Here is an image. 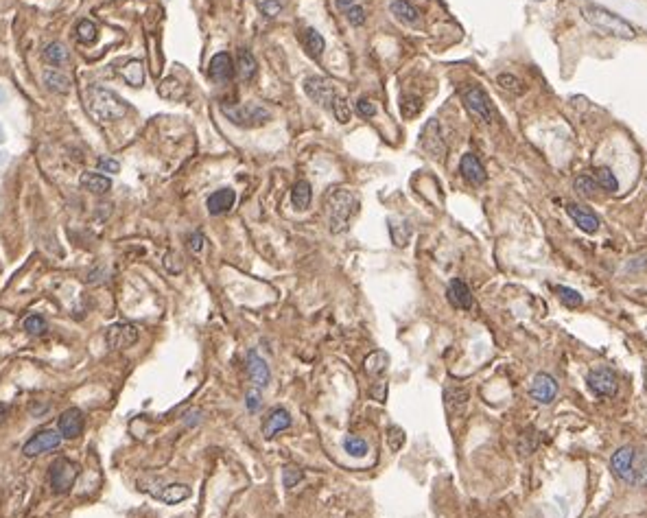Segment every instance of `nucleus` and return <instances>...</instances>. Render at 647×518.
<instances>
[{
    "label": "nucleus",
    "mask_w": 647,
    "mask_h": 518,
    "mask_svg": "<svg viewBox=\"0 0 647 518\" xmlns=\"http://www.w3.org/2000/svg\"><path fill=\"white\" fill-rule=\"evenodd\" d=\"M223 114L238 127H262L272 121V114H269L262 105L258 103H245V105H236V107H223Z\"/></svg>",
    "instance_id": "4"
},
{
    "label": "nucleus",
    "mask_w": 647,
    "mask_h": 518,
    "mask_svg": "<svg viewBox=\"0 0 647 518\" xmlns=\"http://www.w3.org/2000/svg\"><path fill=\"white\" fill-rule=\"evenodd\" d=\"M422 110V101L420 97H414V94H402L400 97V112L404 119H411V116H418Z\"/></svg>",
    "instance_id": "37"
},
{
    "label": "nucleus",
    "mask_w": 647,
    "mask_h": 518,
    "mask_svg": "<svg viewBox=\"0 0 647 518\" xmlns=\"http://www.w3.org/2000/svg\"><path fill=\"white\" fill-rule=\"evenodd\" d=\"M99 171L101 173H118L121 171V165L114 160V158H101L99 160Z\"/></svg>",
    "instance_id": "52"
},
{
    "label": "nucleus",
    "mask_w": 647,
    "mask_h": 518,
    "mask_svg": "<svg viewBox=\"0 0 647 518\" xmlns=\"http://www.w3.org/2000/svg\"><path fill=\"white\" fill-rule=\"evenodd\" d=\"M160 97L171 99V101L182 99V97H184V86L179 84L177 79L169 77V79H165V81H162V84H160Z\"/></svg>",
    "instance_id": "38"
},
{
    "label": "nucleus",
    "mask_w": 647,
    "mask_h": 518,
    "mask_svg": "<svg viewBox=\"0 0 647 518\" xmlns=\"http://www.w3.org/2000/svg\"><path fill=\"white\" fill-rule=\"evenodd\" d=\"M151 495L160 501L173 505V503H179L191 497V487L184 483H169V485H162L160 490H151Z\"/></svg>",
    "instance_id": "23"
},
{
    "label": "nucleus",
    "mask_w": 647,
    "mask_h": 518,
    "mask_svg": "<svg viewBox=\"0 0 647 518\" xmlns=\"http://www.w3.org/2000/svg\"><path fill=\"white\" fill-rule=\"evenodd\" d=\"M582 13H584L586 22H590L597 31H602L606 35H614V38H621V40H632L636 35L634 26L630 22H626L621 16H616V13L604 9V7L588 5V7L582 9Z\"/></svg>",
    "instance_id": "3"
},
{
    "label": "nucleus",
    "mask_w": 647,
    "mask_h": 518,
    "mask_svg": "<svg viewBox=\"0 0 647 518\" xmlns=\"http://www.w3.org/2000/svg\"><path fill=\"white\" fill-rule=\"evenodd\" d=\"M357 214H359V199L353 190L333 188L326 197V221L331 232L333 234L345 232Z\"/></svg>",
    "instance_id": "1"
},
{
    "label": "nucleus",
    "mask_w": 647,
    "mask_h": 518,
    "mask_svg": "<svg viewBox=\"0 0 647 518\" xmlns=\"http://www.w3.org/2000/svg\"><path fill=\"white\" fill-rule=\"evenodd\" d=\"M208 75L212 81H217V84H223V81H230L234 77V62L228 53H217V55L210 60Z\"/></svg>",
    "instance_id": "19"
},
{
    "label": "nucleus",
    "mask_w": 647,
    "mask_h": 518,
    "mask_svg": "<svg viewBox=\"0 0 647 518\" xmlns=\"http://www.w3.org/2000/svg\"><path fill=\"white\" fill-rule=\"evenodd\" d=\"M555 293H558V297H560V302H562L564 307H569V309H577V307L584 304V297H582L580 291H575V289H569V287H555Z\"/></svg>",
    "instance_id": "36"
},
{
    "label": "nucleus",
    "mask_w": 647,
    "mask_h": 518,
    "mask_svg": "<svg viewBox=\"0 0 647 518\" xmlns=\"http://www.w3.org/2000/svg\"><path fill=\"white\" fill-rule=\"evenodd\" d=\"M245 368H248V376L252 380V385L258 387V390H265L269 385V380H272V372H269V365L267 361L260 357L256 350H250L248 352V359H245Z\"/></svg>",
    "instance_id": "13"
},
{
    "label": "nucleus",
    "mask_w": 647,
    "mask_h": 518,
    "mask_svg": "<svg viewBox=\"0 0 647 518\" xmlns=\"http://www.w3.org/2000/svg\"><path fill=\"white\" fill-rule=\"evenodd\" d=\"M84 426H86L84 412H81V409H77V407L66 409V412L57 420V429L62 433V438H68V440L79 438V435L84 433Z\"/></svg>",
    "instance_id": "14"
},
{
    "label": "nucleus",
    "mask_w": 647,
    "mask_h": 518,
    "mask_svg": "<svg viewBox=\"0 0 647 518\" xmlns=\"http://www.w3.org/2000/svg\"><path fill=\"white\" fill-rule=\"evenodd\" d=\"M311 199H313V190H311V184L306 180H300L293 184V190H291V204L295 210H306L311 206Z\"/></svg>",
    "instance_id": "27"
},
{
    "label": "nucleus",
    "mask_w": 647,
    "mask_h": 518,
    "mask_svg": "<svg viewBox=\"0 0 647 518\" xmlns=\"http://www.w3.org/2000/svg\"><path fill=\"white\" fill-rule=\"evenodd\" d=\"M586 383H588V390L599 396V398H612L619 390V383H616V376L612 374V370L608 368H595L586 374Z\"/></svg>",
    "instance_id": "8"
},
{
    "label": "nucleus",
    "mask_w": 647,
    "mask_h": 518,
    "mask_svg": "<svg viewBox=\"0 0 647 518\" xmlns=\"http://www.w3.org/2000/svg\"><path fill=\"white\" fill-rule=\"evenodd\" d=\"M335 5H337V9H339V11H343V13H345L350 7L357 5V3H355V0H335Z\"/></svg>",
    "instance_id": "53"
},
{
    "label": "nucleus",
    "mask_w": 647,
    "mask_h": 518,
    "mask_svg": "<svg viewBox=\"0 0 647 518\" xmlns=\"http://www.w3.org/2000/svg\"><path fill=\"white\" fill-rule=\"evenodd\" d=\"M446 299L450 302V307L460 309V311H470L472 309V293L468 289V285L462 278H453L446 287Z\"/></svg>",
    "instance_id": "15"
},
{
    "label": "nucleus",
    "mask_w": 647,
    "mask_h": 518,
    "mask_svg": "<svg viewBox=\"0 0 647 518\" xmlns=\"http://www.w3.org/2000/svg\"><path fill=\"white\" fill-rule=\"evenodd\" d=\"M389 234H392V241L398 245V248H404V245L409 243L411 234H414V228L409 221H389Z\"/></svg>",
    "instance_id": "33"
},
{
    "label": "nucleus",
    "mask_w": 647,
    "mask_h": 518,
    "mask_svg": "<svg viewBox=\"0 0 647 518\" xmlns=\"http://www.w3.org/2000/svg\"><path fill=\"white\" fill-rule=\"evenodd\" d=\"M138 337H140L138 329L133 324H127V321L112 324L110 329L105 331V343L110 346L112 350H127L138 341Z\"/></svg>",
    "instance_id": "9"
},
{
    "label": "nucleus",
    "mask_w": 647,
    "mask_h": 518,
    "mask_svg": "<svg viewBox=\"0 0 647 518\" xmlns=\"http://www.w3.org/2000/svg\"><path fill=\"white\" fill-rule=\"evenodd\" d=\"M333 112H335V116H337V121H339L341 125H345V123L350 121V116H353V110H350V103H348V99H345L343 94H337V97H335V101H333Z\"/></svg>",
    "instance_id": "40"
},
{
    "label": "nucleus",
    "mask_w": 647,
    "mask_h": 518,
    "mask_svg": "<svg viewBox=\"0 0 647 518\" xmlns=\"http://www.w3.org/2000/svg\"><path fill=\"white\" fill-rule=\"evenodd\" d=\"M566 214L571 216V219L577 224L580 230H584L586 234H595L599 230V219L595 214H592L586 206H580V204H569L566 206Z\"/></svg>",
    "instance_id": "18"
},
{
    "label": "nucleus",
    "mask_w": 647,
    "mask_h": 518,
    "mask_svg": "<svg viewBox=\"0 0 647 518\" xmlns=\"http://www.w3.org/2000/svg\"><path fill=\"white\" fill-rule=\"evenodd\" d=\"M304 479V473L298 468V466H284L282 470V485L289 490V487H295L300 481Z\"/></svg>",
    "instance_id": "44"
},
{
    "label": "nucleus",
    "mask_w": 647,
    "mask_h": 518,
    "mask_svg": "<svg viewBox=\"0 0 647 518\" xmlns=\"http://www.w3.org/2000/svg\"><path fill=\"white\" fill-rule=\"evenodd\" d=\"M595 182H597L599 188L606 190V193H616L619 190V180L614 177V173L608 167H599L595 171Z\"/></svg>",
    "instance_id": "34"
},
{
    "label": "nucleus",
    "mask_w": 647,
    "mask_h": 518,
    "mask_svg": "<svg viewBox=\"0 0 647 518\" xmlns=\"http://www.w3.org/2000/svg\"><path fill=\"white\" fill-rule=\"evenodd\" d=\"M460 171H462V177L472 184V186H481L485 182V169L481 165V160L475 155V153H466L462 155V162H460Z\"/></svg>",
    "instance_id": "20"
},
{
    "label": "nucleus",
    "mask_w": 647,
    "mask_h": 518,
    "mask_svg": "<svg viewBox=\"0 0 647 518\" xmlns=\"http://www.w3.org/2000/svg\"><path fill=\"white\" fill-rule=\"evenodd\" d=\"M86 103H88L90 114L101 123L118 121L127 114V103L116 92L107 90V88L92 86L86 94Z\"/></svg>",
    "instance_id": "2"
},
{
    "label": "nucleus",
    "mask_w": 647,
    "mask_h": 518,
    "mask_svg": "<svg viewBox=\"0 0 647 518\" xmlns=\"http://www.w3.org/2000/svg\"><path fill=\"white\" fill-rule=\"evenodd\" d=\"M466 404H468V392L466 390H462V387H448L444 392V407H446V412L453 418L462 416L466 412Z\"/></svg>",
    "instance_id": "22"
},
{
    "label": "nucleus",
    "mask_w": 647,
    "mask_h": 518,
    "mask_svg": "<svg viewBox=\"0 0 647 518\" xmlns=\"http://www.w3.org/2000/svg\"><path fill=\"white\" fill-rule=\"evenodd\" d=\"M236 72L243 81H252L256 75V60L248 48H240L238 60H236Z\"/></svg>",
    "instance_id": "28"
},
{
    "label": "nucleus",
    "mask_w": 647,
    "mask_h": 518,
    "mask_svg": "<svg viewBox=\"0 0 647 518\" xmlns=\"http://www.w3.org/2000/svg\"><path fill=\"white\" fill-rule=\"evenodd\" d=\"M370 396H372L374 400H379L381 404H385V402H387V383H385V380H379V383H374L372 390H370Z\"/></svg>",
    "instance_id": "51"
},
{
    "label": "nucleus",
    "mask_w": 647,
    "mask_h": 518,
    "mask_svg": "<svg viewBox=\"0 0 647 518\" xmlns=\"http://www.w3.org/2000/svg\"><path fill=\"white\" fill-rule=\"evenodd\" d=\"M499 86L503 88V90H507V92H511V94H523L525 92V88H523V84H521V79H516L514 75H507V72H503V75H499Z\"/></svg>",
    "instance_id": "41"
},
{
    "label": "nucleus",
    "mask_w": 647,
    "mask_h": 518,
    "mask_svg": "<svg viewBox=\"0 0 647 518\" xmlns=\"http://www.w3.org/2000/svg\"><path fill=\"white\" fill-rule=\"evenodd\" d=\"M304 46H306V50L311 53L313 57H319L326 44H324V38L315 29H306L304 31Z\"/></svg>",
    "instance_id": "39"
},
{
    "label": "nucleus",
    "mask_w": 647,
    "mask_h": 518,
    "mask_svg": "<svg viewBox=\"0 0 647 518\" xmlns=\"http://www.w3.org/2000/svg\"><path fill=\"white\" fill-rule=\"evenodd\" d=\"M529 396L538 404H551L558 396V383L555 378L547 372H538L529 385Z\"/></svg>",
    "instance_id": "11"
},
{
    "label": "nucleus",
    "mask_w": 647,
    "mask_h": 518,
    "mask_svg": "<svg viewBox=\"0 0 647 518\" xmlns=\"http://www.w3.org/2000/svg\"><path fill=\"white\" fill-rule=\"evenodd\" d=\"M636 448L634 446H621L610 461V468L614 473V477L624 483H634V468H636Z\"/></svg>",
    "instance_id": "7"
},
{
    "label": "nucleus",
    "mask_w": 647,
    "mask_h": 518,
    "mask_svg": "<svg viewBox=\"0 0 647 518\" xmlns=\"http://www.w3.org/2000/svg\"><path fill=\"white\" fill-rule=\"evenodd\" d=\"M575 190H577V193H580L582 197H592V195H595V190H597L595 177L580 175V177L575 180Z\"/></svg>",
    "instance_id": "43"
},
{
    "label": "nucleus",
    "mask_w": 647,
    "mask_h": 518,
    "mask_svg": "<svg viewBox=\"0 0 647 518\" xmlns=\"http://www.w3.org/2000/svg\"><path fill=\"white\" fill-rule=\"evenodd\" d=\"M289 426H291V414L284 407H274L262 422V435L269 440V438H274V435H278L280 431H287Z\"/></svg>",
    "instance_id": "17"
},
{
    "label": "nucleus",
    "mask_w": 647,
    "mask_h": 518,
    "mask_svg": "<svg viewBox=\"0 0 647 518\" xmlns=\"http://www.w3.org/2000/svg\"><path fill=\"white\" fill-rule=\"evenodd\" d=\"M389 11L402 24H416L420 20V11L411 3H407V0H392Z\"/></svg>",
    "instance_id": "25"
},
{
    "label": "nucleus",
    "mask_w": 647,
    "mask_h": 518,
    "mask_svg": "<svg viewBox=\"0 0 647 518\" xmlns=\"http://www.w3.org/2000/svg\"><path fill=\"white\" fill-rule=\"evenodd\" d=\"M387 365H389V354H387L385 350H374V352H370L367 357H365V361H363V370H365V374L372 376V378L385 374Z\"/></svg>",
    "instance_id": "24"
},
{
    "label": "nucleus",
    "mask_w": 647,
    "mask_h": 518,
    "mask_svg": "<svg viewBox=\"0 0 647 518\" xmlns=\"http://www.w3.org/2000/svg\"><path fill=\"white\" fill-rule=\"evenodd\" d=\"M256 7L262 16L267 18H276L282 11V3L280 0H256Z\"/></svg>",
    "instance_id": "46"
},
{
    "label": "nucleus",
    "mask_w": 647,
    "mask_h": 518,
    "mask_svg": "<svg viewBox=\"0 0 647 518\" xmlns=\"http://www.w3.org/2000/svg\"><path fill=\"white\" fill-rule=\"evenodd\" d=\"M44 60L50 64V66H64L68 64L70 55H68V48L62 44V42H52L44 48Z\"/></svg>",
    "instance_id": "31"
},
{
    "label": "nucleus",
    "mask_w": 647,
    "mask_h": 518,
    "mask_svg": "<svg viewBox=\"0 0 647 518\" xmlns=\"http://www.w3.org/2000/svg\"><path fill=\"white\" fill-rule=\"evenodd\" d=\"M24 331L29 335H42L46 331V319L42 315H29L24 319Z\"/></svg>",
    "instance_id": "45"
},
{
    "label": "nucleus",
    "mask_w": 647,
    "mask_h": 518,
    "mask_svg": "<svg viewBox=\"0 0 647 518\" xmlns=\"http://www.w3.org/2000/svg\"><path fill=\"white\" fill-rule=\"evenodd\" d=\"M60 444H62V433L52 431V429H44V431H38L33 438L24 444V455L35 457V455H42V453L57 448Z\"/></svg>",
    "instance_id": "12"
},
{
    "label": "nucleus",
    "mask_w": 647,
    "mask_h": 518,
    "mask_svg": "<svg viewBox=\"0 0 647 518\" xmlns=\"http://www.w3.org/2000/svg\"><path fill=\"white\" fill-rule=\"evenodd\" d=\"M260 404H262L260 390H258V387L248 390V394H245V407H248V412H250V414H256L258 409H260Z\"/></svg>",
    "instance_id": "48"
},
{
    "label": "nucleus",
    "mask_w": 647,
    "mask_h": 518,
    "mask_svg": "<svg viewBox=\"0 0 647 518\" xmlns=\"http://www.w3.org/2000/svg\"><path fill=\"white\" fill-rule=\"evenodd\" d=\"M343 451H345L348 455H353V457H363V455H367L370 444H367L365 438H361V435H357V433H348L345 438H343Z\"/></svg>",
    "instance_id": "32"
},
{
    "label": "nucleus",
    "mask_w": 647,
    "mask_h": 518,
    "mask_svg": "<svg viewBox=\"0 0 647 518\" xmlns=\"http://www.w3.org/2000/svg\"><path fill=\"white\" fill-rule=\"evenodd\" d=\"M404 431L400 429V426H396V424H392L389 429H387V446H389V451L392 453H396V451H400L402 446H404Z\"/></svg>",
    "instance_id": "42"
},
{
    "label": "nucleus",
    "mask_w": 647,
    "mask_h": 518,
    "mask_svg": "<svg viewBox=\"0 0 647 518\" xmlns=\"http://www.w3.org/2000/svg\"><path fill=\"white\" fill-rule=\"evenodd\" d=\"M121 75H123V79L127 81V84L133 86V88H140L145 84V68H143V64L138 60L127 62L125 68L121 70Z\"/></svg>",
    "instance_id": "30"
},
{
    "label": "nucleus",
    "mask_w": 647,
    "mask_h": 518,
    "mask_svg": "<svg viewBox=\"0 0 647 518\" xmlns=\"http://www.w3.org/2000/svg\"><path fill=\"white\" fill-rule=\"evenodd\" d=\"M44 84L48 86V90L57 92V94L70 92V79L60 70H46L44 72Z\"/></svg>",
    "instance_id": "29"
},
{
    "label": "nucleus",
    "mask_w": 647,
    "mask_h": 518,
    "mask_svg": "<svg viewBox=\"0 0 647 518\" xmlns=\"http://www.w3.org/2000/svg\"><path fill=\"white\" fill-rule=\"evenodd\" d=\"M355 107H357V114L363 119H372L376 114V103H372L370 99H359Z\"/></svg>",
    "instance_id": "49"
},
{
    "label": "nucleus",
    "mask_w": 647,
    "mask_h": 518,
    "mask_svg": "<svg viewBox=\"0 0 647 518\" xmlns=\"http://www.w3.org/2000/svg\"><path fill=\"white\" fill-rule=\"evenodd\" d=\"M96 35H99V29H96V24H94L92 20H81V22L77 24V40H79L81 44H92V42H96Z\"/></svg>",
    "instance_id": "35"
},
{
    "label": "nucleus",
    "mask_w": 647,
    "mask_h": 518,
    "mask_svg": "<svg viewBox=\"0 0 647 518\" xmlns=\"http://www.w3.org/2000/svg\"><path fill=\"white\" fill-rule=\"evenodd\" d=\"M422 149L426 153H431L433 158H442L446 153V143L442 138V131H440L438 121H431L424 127V131H422Z\"/></svg>",
    "instance_id": "16"
},
{
    "label": "nucleus",
    "mask_w": 647,
    "mask_h": 518,
    "mask_svg": "<svg viewBox=\"0 0 647 518\" xmlns=\"http://www.w3.org/2000/svg\"><path fill=\"white\" fill-rule=\"evenodd\" d=\"M79 184L84 186L86 190H90V193H94V195H105L107 190L112 188V180L101 175V173H84V175H81V180H79Z\"/></svg>",
    "instance_id": "26"
},
{
    "label": "nucleus",
    "mask_w": 647,
    "mask_h": 518,
    "mask_svg": "<svg viewBox=\"0 0 647 518\" xmlns=\"http://www.w3.org/2000/svg\"><path fill=\"white\" fill-rule=\"evenodd\" d=\"M188 248H191L193 254H201L204 248H206V236L201 232H193L191 236H188Z\"/></svg>",
    "instance_id": "50"
},
{
    "label": "nucleus",
    "mask_w": 647,
    "mask_h": 518,
    "mask_svg": "<svg viewBox=\"0 0 647 518\" xmlns=\"http://www.w3.org/2000/svg\"><path fill=\"white\" fill-rule=\"evenodd\" d=\"M79 477V466L66 457H57L48 468V483L55 495H66Z\"/></svg>",
    "instance_id": "5"
},
{
    "label": "nucleus",
    "mask_w": 647,
    "mask_h": 518,
    "mask_svg": "<svg viewBox=\"0 0 647 518\" xmlns=\"http://www.w3.org/2000/svg\"><path fill=\"white\" fill-rule=\"evenodd\" d=\"M199 420H201V412H191V414L186 416V424H191V426L197 424Z\"/></svg>",
    "instance_id": "54"
},
{
    "label": "nucleus",
    "mask_w": 647,
    "mask_h": 518,
    "mask_svg": "<svg viewBox=\"0 0 647 518\" xmlns=\"http://www.w3.org/2000/svg\"><path fill=\"white\" fill-rule=\"evenodd\" d=\"M304 92L311 101H315L321 107H333V101L337 97L335 84L324 77H306L304 79Z\"/></svg>",
    "instance_id": "10"
},
{
    "label": "nucleus",
    "mask_w": 647,
    "mask_h": 518,
    "mask_svg": "<svg viewBox=\"0 0 647 518\" xmlns=\"http://www.w3.org/2000/svg\"><path fill=\"white\" fill-rule=\"evenodd\" d=\"M345 20L353 24V26H363L365 24V11L361 5H353L348 11H345Z\"/></svg>",
    "instance_id": "47"
},
{
    "label": "nucleus",
    "mask_w": 647,
    "mask_h": 518,
    "mask_svg": "<svg viewBox=\"0 0 647 518\" xmlns=\"http://www.w3.org/2000/svg\"><path fill=\"white\" fill-rule=\"evenodd\" d=\"M462 99H464V105L466 110L481 123L490 125L492 119H494V110H492V101L490 97L485 94L479 86H468L462 90Z\"/></svg>",
    "instance_id": "6"
},
{
    "label": "nucleus",
    "mask_w": 647,
    "mask_h": 518,
    "mask_svg": "<svg viewBox=\"0 0 647 518\" xmlns=\"http://www.w3.org/2000/svg\"><path fill=\"white\" fill-rule=\"evenodd\" d=\"M234 202H236V193H234V190H232V188H221V190H217V193H212V195L208 197L206 208H208V212H210L212 216H219V214L230 212L232 206H234Z\"/></svg>",
    "instance_id": "21"
}]
</instances>
